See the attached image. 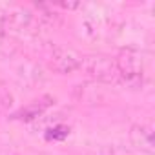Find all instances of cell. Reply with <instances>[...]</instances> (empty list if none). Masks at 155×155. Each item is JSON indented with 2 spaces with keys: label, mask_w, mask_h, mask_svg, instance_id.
I'll return each instance as SVG.
<instances>
[{
  "label": "cell",
  "mask_w": 155,
  "mask_h": 155,
  "mask_svg": "<svg viewBox=\"0 0 155 155\" xmlns=\"http://www.w3.org/2000/svg\"><path fill=\"white\" fill-rule=\"evenodd\" d=\"M113 60H115V66H117V71H119V84H124L128 88L142 86L144 60H142V55L135 48L119 49V53Z\"/></svg>",
  "instance_id": "obj_1"
},
{
  "label": "cell",
  "mask_w": 155,
  "mask_h": 155,
  "mask_svg": "<svg viewBox=\"0 0 155 155\" xmlns=\"http://www.w3.org/2000/svg\"><path fill=\"white\" fill-rule=\"evenodd\" d=\"M81 69L90 79L102 82V84H119V71L115 66V60L108 55H86L82 57Z\"/></svg>",
  "instance_id": "obj_2"
},
{
  "label": "cell",
  "mask_w": 155,
  "mask_h": 155,
  "mask_svg": "<svg viewBox=\"0 0 155 155\" xmlns=\"http://www.w3.org/2000/svg\"><path fill=\"white\" fill-rule=\"evenodd\" d=\"M81 62H82V57L77 51L68 49V48H55L49 55L48 66L58 75H68V73L81 69Z\"/></svg>",
  "instance_id": "obj_3"
},
{
  "label": "cell",
  "mask_w": 155,
  "mask_h": 155,
  "mask_svg": "<svg viewBox=\"0 0 155 155\" xmlns=\"http://www.w3.org/2000/svg\"><path fill=\"white\" fill-rule=\"evenodd\" d=\"M130 140H131V144L137 150H140L144 153H153L155 151L153 131L146 124H135V126H131V130H130Z\"/></svg>",
  "instance_id": "obj_4"
},
{
  "label": "cell",
  "mask_w": 155,
  "mask_h": 155,
  "mask_svg": "<svg viewBox=\"0 0 155 155\" xmlns=\"http://www.w3.org/2000/svg\"><path fill=\"white\" fill-rule=\"evenodd\" d=\"M31 26V15L28 11H15V13H8L2 20V28L4 31L15 35V33H22L26 29H29Z\"/></svg>",
  "instance_id": "obj_5"
},
{
  "label": "cell",
  "mask_w": 155,
  "mask_h": 155,
  "mask_svg": "<svg viewBox=\"0 0 155 155\" xmlns=\"http://www.w3.org/2000/svg\"><path fill=\"white\" fill-rule=\"evenodd\" d=\"M48 106H51V99H49V97H46V99H42V101H35V104L24 108V110L18 113V117H20V119H37L38 115L44 113V110H46Z\"/></svg>",
  "instance_id": "obj_6"
},
{
  "label": "cell",
  "mask_w": 155,
  "mask_h": 155,
  "mask_svg": "<svg viewBox=\"0 0 155 155\" xmlns=\"http://www.w3.org/2000/svg\"><path fill=\"white\" fill-rule=\"evenodd\" d=\"M97 155H130V151L120 146H104V148H101V151Z\"/></svg>",
  "instance_id": "obj_7"
},
{
  "label": "cell",
  "mask_w": 155,
  "mask_h": 155,
  "mask_svg": "<svg viewBox=\"0 0 155 155\" xmlns=\"http://www.w3.org/2000/svg\"><path fill=\"white\" fill-rule=\"evenodd\" d=\"M55 6H58V8H62V9H77L81 4H79V2H57Z\"/></svg>",
  "instance_id": "obj_8"
}]
</instances>
